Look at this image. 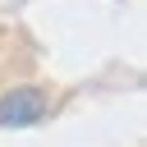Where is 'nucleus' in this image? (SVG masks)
Masks as SVG:
<instances>
[{
  "instance_id": "f257e3e1",
  "label": "nucleus",
  "mask_w": 147,
  "mask_h": 147,
  "mask_svg": "<svg viewBox=\"0 0 147 147\" xmlns=\"http://www.w3.org/2000/svg\"><path fill=\"white\" fill-rule=\"evenodd\" d=\"M46 110H51V92H46V87L23 83V87L0 92V129H28V124H41Z\"/></svg>"
}]
</instances>
